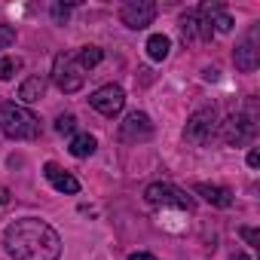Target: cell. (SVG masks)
I'll return each instance as SVG.
<instances>
[{
	"mask_svg": "<svg viewBox=\"0 0 260 260\" xmlns=\"http://www.w3.org/2000/svg\"><path fill=\"white\" fill-rule=\"evenodd\" d=\"M55 132H58V135H74V132H77V116H74V113H61V116L55 119Z\"/></svg>",
	"mask_w": 260,
	"mask_h": 260,
	"instance_id": "obj_19",
	"label": "cell"
},
{
	"mask_svg": "<svg viewBox=\"0 0 260 260\" xmlns=\"http://www.w3.org/2000/svg\"><path fill=\"white\" fill-rule=\"evenodd\" d=\"M217 128H220V138H223V144H230V147H242V144H248V141L257 135L254 113H245V110H239V113H230L223 122H217Z\"/></svg>",
	"mask_w": 260,
	"mask_h": 260,
	"instance_id": "obj_4",
	"label": "cell"
},
{
	"mask_svg": "<svg viewBox=\"0 0 260 260\" xmlns=\"http://www.w3.org/2000/svg\"><path fill=\"white\" fill-rule=\"evenodd\" d=\"M144 199H147L150 205H156V208H181V211H193V199H190L181 187H175V184H162V181L150 184V187L144 190Z\"/></svg>",
	"mask_w": 260,
	"mask_h": 260,
	"instance_id": "obj_6",
	"label": "cell"
},
{
	"mask_svg": "<svg viewBox=\"0 0 260 260\" xmlns=\"http://www.w3.org/2000/svg\"><path fill=\"white\" fill-rule=\"evenodd\" d=\"M43 92H46V80H43V77H28V80L19 86V98H22L25 104H37V101L43 98Z\"/></svg>",
	"mask_w": 260,
	"mask_h": 260,
	"instance_id": "obj_14",
	"label": "cell"
},
{
	"mask_svg": "<svg viewBox=\"0 0 260 260\" xmlns=\"http://www.w3.org/2000/svg\"><path fill=\"white\" fill-rule=\"evenodd\" d=\"M95 147H98V141L92 138V135H86V132H80V135H74L71 138V156H77V159H86V156H92L95 153Z\"/></svg>",
	"mask_w": 260,
	"mask_h": 260,
	"instance_id": "obj_15",
	"label": "cell"
},
{
	"mask_svg": "<svg viewBox=\"0 0 260 260\" xmlns=\"http://www.w3.org/2000/svg\"><path fill=\"white\" fill-rule=\"evenodd\" d=\"M10 202V190L7 187H0V205H7Z\"/></svg>",
	"mask_w": 260,
	"mask_h": 260,
	"instance_id": "obj_25",
	"label": "cell"
},
{
	"mask_svg": "<svg viewBox=\"0 0 260 260\" xmlns=\"http://www.w3.org/2000/svg\"><path fill=\"white\" fill-rule=\"evenodd\" d=\"M16 43V31L10 25H0V49H10Z\"/></svg>",
	"mask_w": 260,
	"mask_h": 260,
	"instance_id": "obj_20",
	"label": "cell"
},
{
	"mask_svg": "<svg viewBox=\"0 0 260 260\" xmlns=\"http://www.w3.org/2000/svg\"><path fill=\"white\" fill-rule=\"evenodd\" d=\"M233 61H236V68H239L242 74H251V71L257 68V61H260V49H257V25H254V28L242 37V43L236 46Z\"/></svg>",
	"mask_w": 260,
	"mask_h": 260,
	"instance_id": "obj_9",
	"label": "cell"
},
{
	"mask_svg": "<svg viewBox=\"0 0 260 260\" xmlns=\"http://www.w3.org/2000/svg\"><path fill=\"white\" fill-rule=\"evenodd\" d=\"M119 135H122L125 141H144V138L153 135V122H150L147 113L132 110V113H128V116L119 122Z\"/></svg>",
	"mask_w": 260,
	"mask_h": 260,
	"instance_id": "obj_10",
	"label": "cell"
},
{
	"mask_svg": "<svg viewBox=\"0 0 260 260\" xmlns=\"http://www.w3.org/2000/svg\"><path fill=\"white\" fill-rule=\"evenodd\" d=\"M128 260H156V257H153V254H147V251H138V254L128 257Z\"/></svg>",
	"mask_w": 260,
	"mask_h": 260,
	"instance_id": "obj_24",
	"label": "cell"
},
{
	"mask_svg": "<svg viewBox=\"0 0 260 260\" xmlns=\"http://www.w3.org/2000/svg\"><path fill=\"white\" fill-rule=\"evenodd\" d=\"M144 49H147V55H150L153 61H162V58H169V52H172V40H169L166 34H153Z\"/></svg>",
	"mask_w": 260,
	"mask_h": 260,
	"instance_id": "obj_16",
	"label": "cell"
},
{
	"mask_svg": "<svg viewBox=\"0 0 260 260\" xmlns=\"http://www.w3.org/2000/svg\"><path fill=\"white\" fill-rule=\"evenodd\" d=\"M205 80H217V71L214 68H205Z\"/></svg>",
	"mask_w": 260,
	"mask_h": 260,
	"instance_id": "obj_26",
	"label": "cell"
},
{
	"mask_svg": "<svg viewBox=\"0 0 260 260\" xmlns=\"http://www.w3.org/2000/svg\"><path fill=\"white\" fill-rule=\"evenodd\" d=\"M181 37H184V43L211 40V37H214V28L208 25L205 16H199V10H196V13H184V16H181Z\"/></svg>",
	"mask_w": 260,
	"mask_h": 260,
	"instance_id": "obj_11",
	"label": "cell"
},
{
	"mask_svg": "<svg viewBox=\"0 0 260 260\" xmlns=\"http://www.w3.org/2000/svg\"><path fill=\"white\" fill-rule=\"evenodd\" d=\"M248 166H251V169H257V166H260V153H257V150H251V153H248Z\"/></svg>",
	"mask_w": 260,
	"mask_h": 260,
	"instance_id": "obj_23",
	"label": "cell"
},
{
	"mask_svg": "<svg viewBox=\"0 0 260 260\" xmlns=\"http://www.w3.org/2000/svg\"><path fill=\"white\" fill-rule=\"evenodd\" d=\"M239 236H242L248 245H254V248L260 245V233H257V230H251V226H239Z\"/></svg>",
	"mask_w": 260,
	"mask_h": 260,
	"instance_id": "obj_21",
	"label": "cell"
},
{
	"mask_svg": "<svg viewBox=\"0 0 260 260\" xmlns=\"http://www.w3.org/2000/svg\"><path fill=\"white\" fill-rule=\"evenodd\" d=\"M83 80H86V71L77 64V58L74 55H55V61H52V83L64 92V95H74V92H80L83 89Z\"/></svg>",
	"mask_w": 260,
	"mask_h": 260,
	"instance_id": "obj_5",
	"label": "cell"
},
{
	"mask_svg": "<svg viewBox=\"0 0 260 260\" xmlns=\"http://www.w3.org/2000/svg\"><path fill=\"white\" fill-rule=\"evenodd\" d=\"M16 71H22V58H13V55L0 58V80H13Z\"/></svg>",
	"mask_w": 260,
	"mask_h": 260,
	"instance_id": "obj_18",
	"label": "cell"
},
{
	"mask_svg": "<svg viewBox=\"0 0 260 260\" xmlns=\"http://www.w3.org/2000/svg\"><path fill=\"white\" fill-rule=\"evenodd\" d=\"M119 19H122L125 28L141 31V28L153 25V19H156V7L150 4V0H128V4L119 10Z\"/></svg>",
	"mask_w": 260,
	"mask_h": 260,
	"instance_id": "obj_7",
	"label": "cell"
},
{
	"mask_svg": "<svg viewBox=\"0 0 260 260\" xmlns=\"http://www.w3.org/2000/svg\"><path fill=\"white\" fill-rule=\"evenodd\" d=\"M0 132L13 141H31L40 135V119L22 104H4L0 107Z\"/></svg>",
	"mask_w": 260,
	"mask_h": 260,
	"instance_id": "obj_2",
	"label": "cell"
},
{
	"mask_svg": "<svg viewBox=\"0 0 260 260\" xmlns=\"http://www.w3.org/2000/svg\"><path fill=\"white\" fill-rule=\"evenodd\" d=\"M89 104L104 116H116L122 110V104H125V92L116 83H107V86H101V89H95L89 95Z\"/></svg>",
	"mask_w": 260,
	"mask_h": 260,
	"instance_id": "obj_8",
	"label": "cell"
},
{
	"mask_svg": "<svg viewBox=\"0 0 260 260\" xmlns=\"http://www.w3.org/2000/svg\"><path fill=\"white\" fill-rule=\"evenodd\" d=\"M68 13H71V7H61V4H55V7H52V16H55L58 22H64V19H68Z\"/></svg>",
	"mask_w": 260,
	"mask_h": 260,
	"instance_id": "obj_22",
	"label": "cell"
},
{
	"mask_svg": "<svg viewBox=\"0 0 260 260\" xmlns=\"http://www.w3.org/2000/svg\"><path fill=\"white\" fill-rule=\"evenodd\" d=\"M43 175H46V181L58 190V193H80V181L74 178V175H68V172H61L55 162H46V169H43Z\"/></svg>",
	"mask_w": 260,
	"mask_h": 260,
	"instance_id": "obj_12",
	"label": "cell"
},
{
	"mask_svg": "<svg viewBox=\"0 0 260 260\" xmlns=\"http://www.w3.org/2000/svg\"><path fill=\"white\" fill-rule=\"evenodd\" d=\"M4 245L13 260H58L61 257L58 233L40 217H22L10 223L4 233Z\"/></svg>",
	"mask_w": 260,
	"mask_h": 260,
	"instance_id": "obj_1",
	"label": "cell"
},
{
	"mask_svg": "<svg viewBox=\"0 0 260 260\" xmlns=\"http://www.w3.org/2000/svg\"><path fill=\"white\" fill-rule=\"evenodd\" d=\"M217 132V107H199L190 119H187V128H184V141L193 144V147H205Z\"/></svg>",
	"mask_w": 260,
	"mask_h": 260,
	"instance_id": "obj_3",
	"label": "cell"
},
{
	"mask_svg": "<svg viewBox=\"0 0 260 260\" xmlns=\"http://www.w3.org/2000/svg\"><path fill=\"white\" fill-rule=\"evenodd\" d=\"M193 193L202 196L208 205H217V208H230L233 205V193L226 187H217V184H196Z\"/></svg>",
	"mask_w": 260,
	"mask_h": 260,
	"instance_id": "obj_13",
	"label": "cell"
},
{
	"mask_svg": "<svg viewBox=\"0 0 260 260\" xmlns=\"http://www.w3.org/2000/svg\"><path fill=\"white\" fill-rule=\"evenodd\" d=\"M74 58H77V64H80L83 71H89V68H95V64L104 58V52H101L98 46H83V49H80Z\"/></svg>",
	"mask_w": 260,
	"mask_h": 260,
	"instance_id": "obj_17",
	"label": "cell"
}]
</instances>
